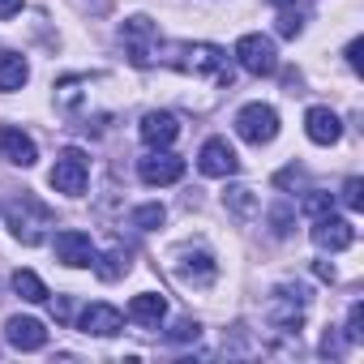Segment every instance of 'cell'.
I'll return each mask as SVG.
<instances>
[{
    "mask_svg": "<svg viewBox=\"0 0 364 364\" xmlns=\"http://www.w3.org/2000/svg\"><path fill=\"white\" fill-rule=\"evenodd\" d=\"M313 245L317 249H330V253H343L355 245V228L351 219H338V215H321L313 219Z\"/></svg>",
    "mask_w": 364,
    "mask_h": 364,
    "instance_id": "cell-12",
    "label": "cell"
},
{
    "mask_svg": "<svg viewBox=\"0 0 364 364\" xmlns=\"http://www.w3.org/2000/svg\"><path fill=\"white\" fill-rule=\"evenodd\" d=\"M52 249H56V262H65L69 270H86V266H95V245H90V236L77 232V228L56 232Z\"/></svg>",
    "mask_w": 364,
    "mask_h": 364,
    "instance_id": "cell-11",
    "label": "cell"
},
{
    "mask_svg": "<svg viewBox=\"0 0 364 364\" xmlns=\"http://www.w3.org/2000/svg\"><path fill=\"white\" fill-rule=\"evenodd\" d=\"M5 338H9V347H18V351H43V347H48V330H43V321H35V317H9V321H5Z\"/></svg>",
    "mask_w": 364,
    "mask_h": 364,
    "instance_id": "cell-16",
    "label": "cell"
},
{
    "mask_svg": "<svg viewBox=\"0 0 364 364\" xmlns=\"http://www.w3.org/2000/svg\"><path fill=\"white\" fill-rule=\"evenodd\" d=\"M236 133L249 146H270L279 137V112L270 103H245L236 112Z\"/></svg>",
    "mask_w": 364,
    "mask_h": 364,
    "instance_id": "cell-6",
    "label": "cell"
},
{
    "mask_svg": "<svg viewBox=\"0 0 364 364\" xmlns=\"http://www.w3.org/2000/svg\"><path fill=\"white\" fill-rule=\"evenodd\" d=\"M14 291H18L22 300H31V304H43V300H48V287H43V279H39L35 270H18V274H14Z\"/></svg>",
    "mask_w": 364,
    "mask_h": 364,
    "instance_id": "cell-22",
    "label": "cell"
},
{
    "mask_svg": "<svg viewBox=\"0 0 364 364\" xmlns=\"http://www.w3.org/2000/svg\"><path fill=\"white\" fill-rule=\"evenodd\" d=\"M120 48H124V56H129L133 69H150L154 56H159V26L150 18H141V14L124 18L120 22Z\"/></svg>",
    "mask_w": 364,
    "mask_h": 364,
    "instance_id": "cell-3",
    "label": "cell"
},
{
    "mask_svg": "<svg viewBox=\"0 0 364 364\" xmlns=\"http://www.w3.org/2000/svg\"><path fill=\"white\" fill-rule=\"evenodd\" d=\"M330 210H334V193H317V189L304 193V215H309V219H321V215H330Z\"/></svg>",
    "mask_w": 364,
    "mask_h": 364,
    "instance_id": "cell-25",
    "label": "cell"
},
{
    "mask_svg": "<svg viewBox=\"0 0 364 364\" xmlns=\"http://www.w3.org/2000/svg\"><path fill=\"white\" fill-rule=\"evenodd\" d=\"M279 35H283V39H300V35H304V9L283 5V14H279Z\"/></svg>",
    "mask_w": 364,
    "mask_h": 364,
    "instance_id": "cell-24",
    "label": "cell"
},
{
    "mask_svg": "<svg viewBox=\"0 0 364 364\" xmlns=\"http://www.w3.org/2000/svg\"><path fill=\"white\" fill-rule=\"evenodd\" d=\"M270 223H274V228H270V232H274V236H279V240H283V236H287V232H291V210H287V206H279V210H274V215H270Z\"/></svg>",
    "mask_w": 364,
    "mask_h": 364,
    "instance_id": "cell-29",
    "label": "cell"
},
{
    "mask_svg": "<svg viewBox=\"0 0 364 364\" xmlns=\"http://www.w3.org/2000/svg\"><path fill=\"white\" fill-rule=\"evenodd\" d=\"M274 5H291V0H274Z\"/></svg>",
    "mask_w": 364,
    "mask_h": 364,
    "instance_id": "cell-34",
    "label": "cell"
},
{
    "mask_svg": "<svg viewBox=\"0 0 364 364\" xmlns=\"http://www.w3.org/2000/svg\"><path fill=\"white\" fill-rule=\"evenodd\" d=\"M26 0H0V18H18Z\"/></svg>",
    "mask_w": 364,
    "mask_h": 364,
    "instance_id": "cell-32",
    "label": "cell"
},
{
    "mask_svg": "<svg viewBox=\"0 0 364 364\" xmlns=\"http://www.w3.org/2000/svg\"><path fill=\"white\" fill-rule=\"evenodd\" d=\"M95 270H99V279H103V283H116V279H124V274H129V253H120V249H107L103 257L95 253Z\"/></svg>",
    "mask_w": 364,
    "mask_h": 364,
    "instance_id": "cell-21",
    "label": "cell"
},
{
    "mask_svg": "<svg viewBox=\"0 0 364 364\" xmlns=\"http://www.w3.org/2000/svg\"><path fill=\"white\" fill-rule=\"evenodd\" d=\"M26 77H31L26 56H18V52H0V95L22 90V86H26Z\"/></svg>",
    "mask_w": 364,
    "mask_h": 364,
    "instance_id": "cell-19",
    "label": "cell"
},
{
    "mask_svg": "<svg viewBox=\"0 0 364 364\" xmlns=\"http://www.w3.org/2000/svg\"><path fill=\"white\" fill-rule=\"evenodd\" d=\"M198 334H202V326H198L193 317H180V321L167 330V338H171V343H193Z\"/></svg>",
    "mask_w": 364,
    "mask_h": 364,
    "instance_id": "cell-27",
    "label": "cell"
},
{
    "mask_svg": "<svg viewBox=\"0 0 364 364\" xmlns=\"http://www.w3.org/2000/svg\"><path fill=\"white\" fill-rule=\"evenodd\" d=\"M163 219H167V210L159 202H146V206L133 210V228L137 232H154V228H163Z\"/></svg>",
    "mask_w": 364,
    "mask_h": 364,
    "instance_id": "cell-23",
    "label": "cell"
},
{
    "mask_svg": "<svg viewBox=\"0 0 364 364\" xmlns=\"http://www.w3.org/2000/svg\"><path fill=\"white\" fill-rule=\"evenodd\" d=\"M304 309H309V296H304L300 287H274L270 300H266V317H270V326L283 330V334H300Z\"/></svg>",
    "mask_w": 364,
    "mask_h": 364,
    "instance_id": "cell-5",
    "label": "cell"
},
{
    "mask_svg": "<svg viewBox=\"0 0 364 364\" xmlns=\"http://www.w3.org/2000/svg\"><path fill=\"white\" fill-rule=\"evenodd\" d=\"M304 133H309L313 146H334L343 137V120L330 107H309L304 112Z\"/></svg>",
    "mask_w": 364,
    "mask_h": 364,
    "instance_id": "cell-17",
    "label": "cell"
},
{
    "mask_svg": "<svg viewBox=\"0 0 364 364\" xmlns=\"http://www.w3.org/2000/svg\"><path fill=\"white\" fill-rule=\"evenodd\" d=\"M321 355H343V338H338L334 330L321 334Z\"/></svg>",
    "mask_w": 364,
    "mask_h": 364,
    "instance_id": "cell-30",
    "label": "cell"
},
{
    "mask_svg": "<svg viewBox=\"0 0 364 364\" xmlns=\"http://www.w3.org/2000/svg\"><path fill=\"white\" fill-rule=\"evenodd\" d=\"M163 52L167 56H159V60L180 69V73H193V77H210L219 86H232V60H228V52L219 43H171Z\"/></svg>",
    "mask_w": 364,
    "mask_h": 364,
    "instance_id": "cell-1",
    "label": "cell"
},
{
    "mask_svg": "<svg viewBox=\"0 0 364 364\" xmlns=\"http://www.w3.org/2000/svg\"><path fill=\"white\" fill-rule=\"evenodd\" d=\"M223 206H228V215L240 219V223H249V219L257 215V198H253V189H245V185H232V189L223 193Z\"/></svg>",
    "mask_w": 364,
    "mask_h": 364,
    "instance_id": "cell-20",
    "label": "cell"
},
{
    "mask_svg": "<svg viewBox=\"0 0 364 364\" xmlns=\"http://www.w3.org/2000/svg\"><path fill=\"white\" fill-rule=\"evenodd\" d=\"M5 228L22 240V245H43L48 240V228H52V210L35 198V193H22L5 206Z\"/></svg>",
    "mask_w": 364,
    "mask_h": 364,
    "instance_id": "cell-2",
    "label": "cell"
},
{
    "mask_svg": "<svg viewBox=\"0 0 364 364\" xmlns=\"http://www.w3.org/2000/svg\"><path fill=\"white\" fill-rule=\"evenodd\" d=\"M86 180H90V159L82 150H73V146L60 150L56 163H52V171H48V185L56 193H65V198H82L86 193Z\"/></svg>",
    "mask_w": 364,
    "mask_h": 364,
    "instance_id": "cell-4",
    "label": "cell"
},
{
    "mask_svg": "<svg viewBox=\"0 0 364 364\" xmlns=\"http://www.w3.org/2000/svg\"><path fill=\"white\" fill-rule=\"evenodd\" d=\"M360 321H364V309H360V300H355V304L347 309V343H360V338H364Z\"/></svg>",
    "mask_w": 364,
    "mask_h": 364,
    "instance_id": "cell-28",
    "label": "cell"
},
{
    "mask_svg": "<svg viewBox=\"0 0 364 364\" xmlns=\"http://www.w3.org/2000/svg\"><path fill=\"white\" fill-rule=\"evenodd\" d=\"M338 198H343V206H347V210H360V206H364V180H360V176H347Z\"/></svg>",
    "mask_w": 364,
    "mask_h": 364,
    "instance_id": "cell-26",
    "label": "cell"
},
{
    "mask_svg": "<svg viewBox=\"0 0 364 364\" xmlns=\"http://www.w3.org/2000/svg\"><path fill=\"white\" fill-rule=\"evenodd\" d=\"M198 171H202V176H215V180H228V176L240 171V159H236V150L228 146V137H210V141L198 150Z\"/></svg>",
    "mask_w": 364,
    "mask_h": 364,
    "instance_id": "cell-10",
    "label": "cell"
},
{
    "mask_svg": "<svg viewBox=\"0 0 364 364\" xmlns=\"http://www.w3.org/2000/svg\"><path fill=\"white\" fill-rule=\"evenodd\" d=\"M137 176H141V185H150V189L176 185V180L185 176V159L171 154L167 146H163V150H150L146 159H137Z\"/></svg>",
    "mask_w": 364,
    "mask_h": 364,
    "instance_id": "cell-8",
    "label": "cell"
},
{
    "mask_svg": "<svg viewBox=\"0 0 364 364\" xmlns=\"http://www.w3.org/2000/svg\"><path fill=\"white\" fill-rule=\"evenodd\" d=\"M360 52H364V39H351V43H347V65H351L355 73L364 69V65H360Z\"/></svg>",
    "mask_w": 364,
    "mask_h": 364,
    "instance_id": "cell-31",
    "label": "cell"
},
{
    "mask_svg": "<svg viewBox=\"0 0 364 364\" xmlns=\"http://www.w3.org/2000/svg\"><path fill=\"white\" fill-rule=\"evenodd\" d=\"M236 65L245 73H253V77H270L279 69V52H274V43L266 35H245L236 43Z\"/></svg>",
    "mask_w": 364,
    "mask_h": 364,
    "instance_id": "cell-9",
    "label": "cell"
},
{
    "mask_svg": "<svg viewBox=\"0 0 364 364\" xmlns=\"http://www.w3.org/2000/svg\"><path fill=\"white\" fill-rule=\"evenodd\" d=\"M0 159L14 163V167H35L39 146H35L31 133H22V129H14V124H0Z\"/></svg>",
    "mask_w": 364,
    "mask_h": 364,
    "instance_id": "cell-13",
    "label": "cell"
},
{
    "mask_svg": "<svg viewBox=\"0 0 364 364\" xmlns=\"http://www.w3.org/2000/svg\"><path fill=\"white\" fill-rule=\"evenodd\" d=\"M52 313H56V321H69V313H73V309H69V300L60 296V300H52Z\"/></svg>",
    "mask_w": 364,
    "mask_h": 364,
    "instance_id": "cell-33",
    "label": "cell"
},
{
    "mask_svg": "<svg viewBox=\"0 0 364 364\" xmlns=\"http://www.w3.org/2000/svg\"><path fill=\"white\" fill-rule=\"evenodd\" d=\"M77 326H82V334L112 338V334H120V330H124V317H120V309H116V304H86V309H82V317H77Z\"/></svg>",
    "mask_w": 364,
    "mask_h": 364,
    "instance_id": "cell-14",
    "label": "cell"
},
{
    "mask_svg": "<svg viewBox=\"0 0 364 364\" xmlns=\"http://www.w3.org/2000/svg\"><path fill=\"white\" fill-rule=\"evenodd\" d=\"M171 274H176L180 283H189V287H210V283L219 279V262H215L206 249H176Z\"/></svg>",
    "mask_w": 364,
    "mask_h": 364,
    "instance_id": "cell-7",
    "label": "cell"
},
{
    "mask_svg": "<svg viewBox=\"0 0 364 364\" xmlns=\"http://www.w3.org/2000/svg\"><path fill=\"white\" fill-rule=\"evenodd\" d=\"M137 133H141V141H146L150 150H163V146H171V141L180 137V120H176L171 112H146L141 124H137Z\"/></svg>",
    "mask_w": 364,
    "mask_h": 364,
    "instance_id": "cell-15",
    "label": "cell"
},
{
    "mask_svg": "<svg viewBox=\"0 0 364 364\" xmlns=\"http://www.w3.org/2000/svg\"><path fill=\"white\" fill-rule=\"evenodd\" d=\"M163 317H167L163 296L141 291V296H133V300H129V321H137V326H146V330H159V321H163Z\"/></svg>",
    "mask_w": 364,
    "mask_h": 364,
    "instance_id": "cell-18",
    "label": "cell"
}]
</instances>
